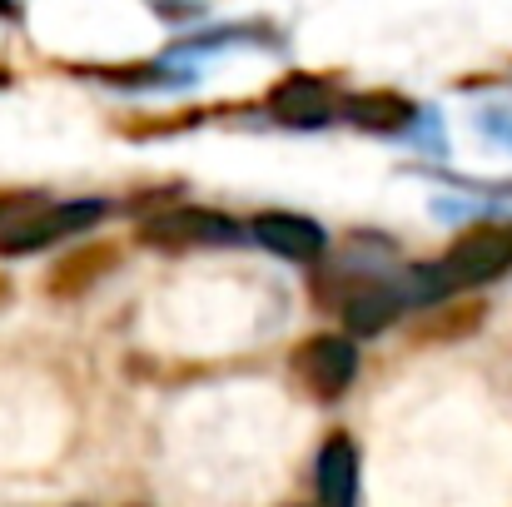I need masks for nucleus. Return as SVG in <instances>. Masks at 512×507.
<instances>
[{
    "label": "nucleus",
    "instance_id": "1",
    "mask_svg": "<svg viewBox=\"0 0 512 507\" xmlns=\"http://www.w3.org/2000/svg\"><path fill=\"white\" fill-rule=\"evenodd\" d=\"M105 214H110V209H105L100 199H65V204H45V199H40V204H30L20 219H10V224L0 229V254H10V259L40 254V249H50V244L70 239V234L95 229Z\"/></svg>",
    "mask_w": 512,
    "mask_h": 507
},
{
    "label": "nucleus",
    "instance_id": "2",
    "mask_svg": "<svg viewBox=\"0 0 512 507\" xmlns=\"http://www.w3.org/2000/svg\"><path fill=\"white\" fill-rule=\"evenodd\" d=\"M512 269V224H483V229H468L438 264V279L443 289H468V284H488L498 274Z\"/></svg>",
    "mask_w": 512,
    "mask_h": 507
},
{
    "label": "nucleus",
    "instance_id": "3",
    "mask_svg": "<svg viewBox=\"0 0 512 507\" xmlns=\"http://www.w3.org/2000/svg\"><path fill=\"white\" fill-rule=\"evenodd\" d=\"M294 373L314 398H339L348 393V383L358 378V348L348 334H319L309 343H299L294 353Z\"/></svg>",
    "mask_w": 512,
    "mask_h": 507
},
{
    "label": "nucleus",
    "instance_id": "4",
    "mask_svg": "<svg viewBox=\"0 0 512 507\" xmlns=\"http://www.w3.org/2000/svg\"><path fill=\"white\" fill-rule=\"evenodd\" d=\"M140 239L145 244H160V249H199V244H234L239 239V224L219 209H165V214H150L140 224Z\"/></svg>",
    "mask_w": 512,
    "mask_h": 507
},
{
    "label": "nucleus",
    "instance_id": "5",
    "mask_svg": "<svg viewBox=\"0 0 512 507\" xmlns=\"http://www.w3.org/2000/svg\"><path fill=\"white\" fill-rule=\"evenodd\" d=\"M408 304H413V299H408L403 274H398V279H368V284H353V289L343 294L339 309H343L348 334L368 338V334H383Z\"/></svg>",
    "mask_w": 512,
    "mask_h": 507
},
{
    "label": "nucleus",
    "instance_id": "6",
    "mask_svg": "<svg viewBox=\"0 0 512 507\" xmlns=\"http://www.w3.org/2000/svg\"><path fill=\"white\" fill-rule=\"evenodd\" d=\"M249 234H254V244L259 249H269V254H279V259H294V264H314L319 254H324V229L314 224V219H304V214H284V209H274V214H259L254 224H249Z\"/></svg>",
    "mask_w": 512,
    "mask_h": 507
},
{
    "label": "nucleus",
    "instance_id": "7",
    "mask_svg": "<svg viewBox=\"0 0 512 507\" xmlns=\"http://www.w3.org/2000/svg\"><path fill=\"white\" fill-rule=\"evenodd\" d=\"M314 478H319L324 507H358V448H353V438L334 433V438L319 448Z\"/></svg>",
    "mask_w": 512,
    "mask_h": 507
},
{
    "label": "nucleus",
    "instance_id": "8",
    "mask_svg": "<svg viewBox=\"0 0 512 507\" xmlns=\"http://www.w3.org/2000/svg\"><path fill=\"white\" fill-rule=\"evenodd\" d=\"M343 115L353 125H363V130H378V135H403V130H413L423 120L418 105H408L403 95H388V90H358V95H348L343 100Z\"/></svg>",
    "mask_w": 512,
    "mask_h": 507
},
{
    "label": "nucleus",
    "instance_id": "9",
    "mask_svg": "<svg viewBox=\"0 0 512 507\" xmlns=\"http://www.w3.org/2000/svg\"><path fill=\"white\" fill-rule=\"evenodd\" d=\"M269 110L284 125H324L329 120V85L319 75H289V80L274 85Z\"/></svg>",
    "mask_w": 512,
    "mask_h": 507
},
{
    "label": "nucleus",
    "instance_id": "10",
    "mask_svg": "<svg viewBox=\"0 0 512 507\" xmlns=\"http://www.w3.org/2000/svg\"><path fill=\"white\" fill-rule=\"evenodd\" d=\"M150 5H160L165 15H194V10H204V0H150Z\"/></svg>",
    "mask_w": 512,
    "mask_h": 507
},
{
    "label": "nucleus",
    "instance_id": "11",
    "mask_svg": "<svg viewBox=\"0 0 512 507\" xmlns=\"http://www.w3.org/2000/svg\"><path fill=\"white\" fill-rule=\"evenodd\" d=\"M15 10H20L15 0H0V15H15Z\"/></svg>",
    "mask_w": 512,
    "mask_h": 507
},
{
    "label": "nucleus",
    "instance_id": "12",
    "mask_svg": "<svg viewBox=\"0 0 512 507\" xmlns=\"http://www.w3.org/2000/svg\"><path fill=\"white\" fill-rule=\"evenodd\" d=\"M5 294H10V284H5V279H0V304H5Z\"/></svg>",
    "mask_w": 512,
    "mask_h": 507
}]
</instances>
